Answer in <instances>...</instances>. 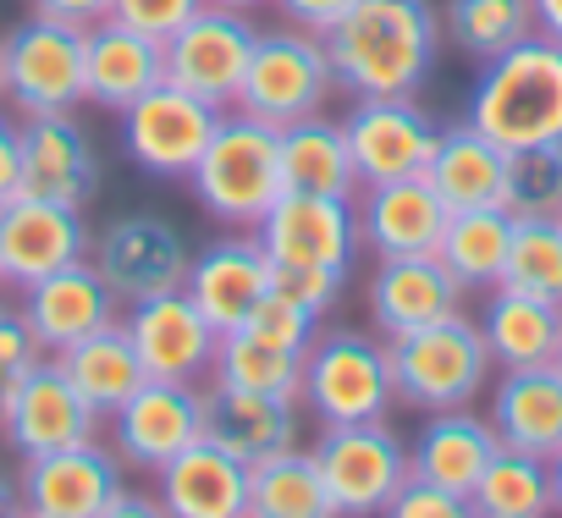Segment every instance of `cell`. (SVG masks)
I'll use <instances>...</instances> for the list:
<instances>
[{"mask_svg":"<svg viewBox=\"0 0 562 518\" xmlns=\"http://www.w3.org/2000/svg\"><path fill=\"white\" fill-rule=\"evenodd\" d=\"M441 50L430 0H353L326 34L331 72L348 94H419Z\"/></svg>","mask_w":562,"mask_h":518,"instance_id":"6da1fadb","label":"cell"},{"mask_svg":"<svg viewBox=\"0 0 562 518\" xmlns=\"http://www.w3.org/2000/svg\"><path fill=\"white\" fill-rule=\"evenodd\" d=\"M463 122L496 138L502 149L562 144V45L529 34L513 50L480 61Z\"/></svg>","mask_w":562,"mask_h":518,"instance_id":"7a4b0ae2","label":"cell"},{"mask_svg":"<svg viewBox=\"0 0 562 518\" xmlns=\"http://www.w3.org/2000/svg\"><path fill=\"white\" fill-rule=\"evenodd\" d=\"M188 188L221 226L254 232L265 221V210L276 204V193H281L276 127H265L259 116H243V111H221L199 166L188 171Z\"/></svg>","mask_w":562,"mask_h":518,"instance_id":"3957f363","label":"cell"},{"mask_svg":"<svg viewBox=\"0 0 562 518\" xmlns=\"http://www.w3.org/2000/svg\"><path fill=\"white\" fill-rule=\"evenodd\" d=\"M392 348V375H397V397L408 408H469L480 392H485V375H491V348H485V331L452 309L419 331H403L386 342Z\"/></svg>","mask_w":562,"mask_h":518,"instance_id":"277c9868","label":"cell"},{"mask_svg":"<svg viewBox=\"0 0 562 518\" xmlns=\"http://www.w3.org/2000/svg\"><path fill=\"white\" fill-rule=\"evenodd\" d=\"M304 403L321 425H370L386 419L397 403V375H392V348L337 326L321 331L304 353Z\"/></svg>","mask_w":562,"mask_h":518,"instance_id":"5b68a950","label":"cell"},{"mask_svg":"<svg viewBox=\"0 0 562 518\" xmlns=\"http://www.w3.org/2000/svg\"><path fill=\"white\" fill-rule=\"evenodd\" d=\"M331 89H337V72H331L326 40L304 34V29H276V34L254 40V56H248L232 111L259 116L265 127H293L304 116H321Z\"/></svg>","mask_w":562,"mask_h":518,"instance_id":"8992f818","label":"cell"},{"mask_svg":"<svg viewBox=\"0 0 562 518\" xmlns=\"http://www.w3.org/2000/svg\"><path fill=\"white\" fill-rule=\"evenodd\" d=\"M83 40L89 29L61 23V18H23L0 40V67H7V100L23 116H50V111H78L83 94Z\"/></svg>","mask_w":562,"mask_h":518,"instance_id":"52a82bcc","label":"cell"},{"mask_svg":"<svg viewBox=\"0 0 562 518\" xmlns=\"http://www.w3.org/2000/svg\"><path fill=\"white\" fill-rule=\"evenodd\" d=\"M89 259H94V271L111 282V293L133 309L144 299L182 293L193 248L177 232V221H166L155 210H133V215H116V221H105L94 232Z\"/></svg>","mask_w":562,"mask_h":518,"instance_id":"ba28073f","label":"cell"},{"mask_svg":"<svg viewBox=\"0 0 562 518\" xmlns=\"http://www.w3.org/2000/svg\"><path fill=\"white\" fill-rule=\"evenodd\" d=\"M331 496L337 518H370L386 513L397 485L408 480V447L386 430V419L370 425H321V441L310 447Z\"/></svg>","mask_w":562,"mask_h":518,"instance_id":"9c48e42d","label":"cell"},{"mask_svg":"<svg viewBox=\"0 0 562 518\" xmlns=\"http://www.w3.org/2000/svg\"><path fill=\"white\" fill-rule=\"evenodd\" d=\"M254 40H259V29L248 23V12L204 0V7L166 40V83L232 111L243 72H248V56H254Z\"/></svg>","mask_w":562,"mask_h":518,"instance_id":"30bf717a","label":"cell"},{"mask_svg":"<svg viewBox=\"0 0 562 518\" xmlns=\"http://www.w3.org/2000/svg\"><path fill=\"white\" fill-rule=\"evenodd\" d=\"M221 122V105L177 89V83H155L144 100H133L122 111V149L138 171L149 177H182L199 166L210 133Z\"/></svg>","mask_w":562,"mask_h":518,"instance_id":"8fae6325","label":"cell"},{"mask_svg":"<svg viewBox=\"0 0 562 518\" xmlns=\"http://www.w3.org/2000/svg\"><path fill=\"white\" fill-rule=\"evenodd\" d=\"M353 171L359 182H397L425 177L441 127L414 94H353V111L342 116Z\"/></svg>","mask_w":562,"mask_h":518,"instance_id":"7c38bea8","label":"cell"},{"mask_svg":"<svg viewBox=\"0 0 562 518\" xmlns=\"http://www.w3.org/2000/svg\"><path fill=\"white\" fill-rule=\"evenodd\" d=\"M270 266H337L359 248V204L353 193H310V188H281L265 221L254 226Z\"/></svg>","mask_w":562,"mask_h":518,"instance_id":"4fadbf2b","label":"cell"},{"mask_svg":"<svg viewBox=\"0 0 562 518\" xmlns=\"http://www.w3.org/2000/svg\"><path fill=\"white\" fill-rule=\"evenodd\" d=\"M89 221L72 204L40 199V193H12L0 204V282L7 288H34L78 259H89Z\"/></svg>","mask_w":562,"mask_h":518,"instance_id":"5bb4252c","label":"cell"},{"mask_svg":"<svg viewBox=\"0 0 562 518\" xmlns=\"http://www.w3.org/2000/svg\"><path fill=\"white\" fill-rule=\"evenodd\" d=\"M122 480H127V463L116 458V447L89 436V441L29 458V469L18 480L23 485L18 502H23V513H40V518H105Z\"/></svg>","mask_w":562,"mask_h":518,"instance_id":"9a60e30c","label":"cell"},{"mask_svg":"<svg viewBox=\"0 0 562 518\" xmlns=\"http://www.w3.org/2000/svg\"><path fill=\"white\" fill-rule=\"evenodd\" d=\"M7 436L23 458H40V452H56V447H72V441H89L100 436V414L83 403V392L67 381L61 359L40 353L23 375H12V392H7Z\"/></svg>","mask_w":562,"mask_h":518,"instance_id":"2e32d148","label":"cell"},{"mask_svg":"<svg viewBox=\"0 0 562 518\" xmlns=\"http://www.w3.org/2000/svg\"><path fill=\"white\" fill-rule=\"evenodd\" d=\"M204 436V392L193 381H144L116 414H111V447L127 469H166L182 447Z\"/></svg>","mask_w":562,"mask_h":518,"instance_id":"e0dca14e","label":"cell"},{"mask_svg":"<svg viewBox=\"0 0 562 518\" xmlns=\"http://www.w3.org/2000/svg\"><path fill=\"white\" fill-rule=\"evenodd\" d=\"M270 254L259 243V232H243L232 226L226 237L204 243L188 266V282L182 293L199 304V315L215 326V331H237L248 320V309L270 293Z\"/></svg>","mask_w":562,"mask_h":518,"instance_id":"ac0fdd59","label":"cell"},{"mask_svg":"<svg viewBox=\"0 0 562 518\" xmlns=\"http://www.w3.org/2000/svg\"><path fill=\"white\" fill-rule=\"evenodd\" d=\"M122 326H127L133 353L149 381H199L221 348V331L199 315V304L188 293L144 299V304H133V315Z\"/></svg>","mask_w":562,"mask_h":518,"instance_id":"d6986e66","label":"cell"},{"mask_svg":"<svg viewBox=\"0 0 562 518\" xmlns=\"http://www.w3.org/2000/svg\"><path fill=\"white\" fill-rule=\"evenodd\" d=\"M23 320L34 326L45 353H61L72 342H83L89 331H105L122 320V299L111 293V282L94 271V259H78V266L23 288Z\"/></svg>","mask_w":562,"mask_h":518,"instance_id":"ffe728a7","label":"cell"},{"mask_svg":"<svg viewBox=\"0 0 562 518\" xmlns=\"http://www.w3.org/2000/svg\"><path fill=\"white\" fill-rule=\"evenodd\" d=\"M23 193L89 210L100 193V155L72 111L23 116Z\"/></svg>","mask_w":562,"mask_h":518,"instance_id":"44dd1931","label":"cell"},{"mask_svg":"<svg viewBox=\"0 0 562 518\" xmlns=\"http://www.w3.org/2000/svg\"><path fill=\"white\" fill-rule=\"evenodd\" d=\"M447 204L425 177H397V182H364L359 199V243L375 259H408V254H436L447 232Z\"/></svg>","mask_w":562,"mask_h":518,"instance_id":"7402d4cb","label":"cell"},{"mask_svg":"<svg viewBox=\"0 0 562 518\" xmlns=\"http://www.w3.org/2000/svg\"><path fill=\"white\" fill-rule=\"evenodd\" d=\"M155 83H166V45L116 23V18H100L83 40V94H89V105L122 116Z\"/></svg>","mask_w":562,"mask_h":518,"instance_id":"603a6c76","label":"cell"},{"mask_svg":"<svg viewBox=\"0 0 562 518\" xmlns=\"http://www.w3.org/2000/svg\"><path fill=\"white\" fill-rule=\"evenodd\" d=\"M155 480L160 513L171 518H248V463L210 436L182 447L166 469H155Z\"/></svg>","mask_w":562,"mask_h":518,"instance_id":"cb8c5ba5","label":"cell"},{"mask_svg":"<svg viewBox=\"0 0 562 518\" xmlns=\"http://www.w3.org/2000/svg\"><path fill=\"white\" fill-rule=\"evenodd\" d=\"M463 304V282L441 266V254H408V259H381L370 282V320L392 342L403 331H419Z\"/></svg>","mask_w":562,"mask_h":518,"instance_id":"d4e9b609","label":"cell"},{"mask_svg":"<svg viewBox=\"0 0 562 518\" xmlns=\"http://www.w3.org/2000/svg\"><path fill=\"white\" fill-rule=\"evenodd\" d=\"M299 430H304L299 397L243 392V386H221V381H215V392H204V436L221 441L243 463L299 447Z\"/></svg>","mask_w":562,"mask_h":518,"instance_id":"484cf974","label":"cell"},{"mask_svg":"<svg viewBox=\"0 0 562 518\" xmlns=\"http://www.w3.org/2000/svg\"><path fill=\"white\" fill-rule=\"evenodd\" d=\"M502 436V447L535 452V458H557L562 452V364H524V370H502L496 392H491V414H485Z\"/></svg>","mask_w":562,"mask_h":518,"instance_id":"4316f807","label":"cell"},{"mask_svg":"<svg viewBox=\"0 0 562 518\" xmlns=\"http://www.w3.org/2000/svg\"><path fill=\"white\" fill-rule=\"evenodd\" d=\"M496 447H502V436H496L491 419H480L469 408H436L425 419L414 452H408V469L458 491V496H469L474 480L485 474V463L496 458Z\"/></svg>","mask_w":562,"mask_h":518,"instance_id":"83f0119b","label":"cell"},{"mask_svg":"<svg viewBox=\"0 0 562 518\" xmlns=\"http://www.w3.org/2000/svg\"><path fill=\"white\" fill-rule=\"evenodd\" d=\"M480 331H485L491 364H502V370L551 364V359H557V342H562V304L496 282L491 299H485V320H480Z\"/></svg>","mask_w":562,"mask_h":518,"instance_id":"f1b7e54d","label":"cell"},{"mask_svg":"<svg viewBox=\"0 0 562 518\" xmlns=\"http://www.w3.org/2000/svg\"><path fill=\"white\" fill-rule=\"evenodd\" d=\"M502 177H507V149L485 138L480 127H441L436 155L425 166V182L441 193L447 210H480L502 204Z\"/></svg>","mask_w":562,"mask_h":518,"instance_id":"f546056e","label":"cell"},{"mask_svg":"<svg viewBox=\"0 0 562 518\" xmlns=\"http://www.w3.org/2000/svg\"><path fill=\"white\" fill-rule=\"evenodd\" d=\"M61 359V370H67V381L83 392V403L105 419V414H116L149 375H144V364H138V353H133V337H127V326L116 320V326H105V331H89L83 342H72V348H61L56 353Z\"/></svg>","mask_w":562,"mask_h":518,"instance_id":"4dcf8cb0","label":"cell"},{"mask_svg":"<svg viewBox=\"0 0 562 518\" xmlns=\"http://www.w3.org/2000/svg\"><path fill=\"white\" fill-rule=\"evenodd\" d=\"M281 144V188H310V193H353V149L342 122L304 116L293 127H276Z\"/></svg>","mask_w":562,"mask_h":518,"instance_id":"1f68e13d","label":"cell"},{"mask_svg":"<svg viewBox=\"0 0 562 518\" xmlns=\"http://www.w3.org/2000/svg\"><path fill=\"white\" fill-rule=\"evenodd\" d=\"M248 518H337L315 452L288 447L248 463Z\"/></svg>","mask_w":562,"mask_h":518,"instance_id":"d6a6232c","label":"cell"},{"mask_svg":"<svg viewBox=\"0 0 562 518\" xmlns=\"http://www.w3.org/2000/svg\"><path fill=\"white\" fill-rule=\"evenodd\" d=\"M469 513L474 518H546V513H557L551 458L496 447V458L485 463V474L469 491Z\"/></svg>","mask_w":562,"mask_h":518,"instance_id":"836d02e7","label":"cell"},{"mask_svg":"<svg viewBox=\"0 0 562 518\" xmlns=\"http://www.w3.org/2000/svg\"><path fill=\"white\" fill-rule=\"evenodd\" d=\"M507 243H513V215L502 204H480V210H452L447 215V232H441L436 254L463 288L491 293L502 282V266H507Z\"/></svg>","mask_w":562,"mask_h":518,"instance_id":"e575fe53","label":"cell"},{"mask_svg":"<svg viewBox=\"0 0 562 518\" xmlns=\"http://www.w3.org/2000/svg\"><path fill=\"white\" fill-rule=\"evenodd\" d=\"M215 381L243 386V392H270V397H299L304 403V353L299 348H276L254 331H221L215 348Z\"/></svg>","mask_w":562,"mask_h":518,"instance_id":"d590c367","label":"cell"},{"mask_svg":"<svg viewBox=\"0 0 562 518\" xmlns=\"http://www.w3.org/2000/svg\"><path fill=\"white\" fill-rule=\"evenodd\" d=\"M441 29L463 56L491 61V56H502L518 40L535 34V7L529 0H447Z\"/></svg>","mask_w":562,"mask_h":518,"instance_id":"8d00e7d4","label":"cell"},{"mask_svg":"<svg viewBox=\"0 0 562 518\" xmlns=\"http://www.w3.org/2000/svg\"><path fill=\"white\" fill-rule=\"evenodd\" d=\"M502 288H518V293L562 304V215H524V221H513Z\"/></svg>","mask_w":562,"mask_h":518,"instance_id":"74e56055","label":"cell"},{"mask_svg":"<svg viewBox=\"0 0 562 518\" xmlns=\"http://www.w3.org/2000/svg\"><path fill=\"white\" fill-rule=\"evenodd\" d=\"M502 210L513 221H524V215H562V144L507 149Z\"/></svg>","mask_w":562,"mask_h":518,"instance_id":"f35d334b","label":"cell"},{"mask_svg":"<svg viewBox=\"0 0 562 518\" xmlns=\"http://www.w3.org/2000/svg\"><path fill=\"white\" fill-rule=\"evenodd\" d=\"M315 326H321V315H310L304 304H293L288 293H276V288H270V293L248 309V320H243V331H254V337H265V342H276V348H299V353H310Z\"/></svg>","mask_w":562,"mask_h":518,"instance_id":"ab89813d","label":"cell"},{"mask_svg":"<svg viewBox=\"0 0 562 518\" xmlns=\"http://www.w3.org/2000/svg\"><path fill=\"white\" fill-rule=\"evenodd\" d=\"M270 288L288 293L293 304H304L310 315H326V309L342 299L348 271H337V266H276V271H270Z\"/></svg>","mask_w":562,"mask_h":518,"instance_id":"60d3db41","label":"cell"},{"mask_svg":"<svg viewBox=\"0 0 562 518\" xmlns=\"http://www.w3.org/2000/svg\"><path fill=\"white\" fill-rule=\"evenodd\" d=\"M386 513L392 518H469V496H458V491H447V485H436V480L408 469V480L397 485Z\"/></svg>","mask_w":562,"mask_h":518,"instance_id":"b9f144b4","label":"cell"},{"mask_svg":"<svg viewBox=\"0 0 562 518\" xmlns=\"http://www.w3.org/2000/svg\"><path fill=\"white\" fill-rule=\"evenodd\" d=\"M199 7H204V0H111V18L166 45V40H171Z\"/></svg>","mask_w":562,"mask_h":518,"instance_id":"7bdbcfd3","label":"cell"},{"mask_svg":"<svg viewBox=\"0 0 562 518\" xmlns=\"http://www.w3.org/2000/svg\"><path fill=\"white\" fill-rule=\"evenodd\" d=\"M45 348H40V337H34V326L23 320V309H0V375H23L34 359H40Z\"/></svg>","mask_w":562,"mask_h":518,"instance_id":"ee69618b","label":"cell"},{"mask_svg":"<svg viewBox=\"0 0 562 518\" xmlns=\"http://www.w3.org/2000/svg\"><path fill=\"white\" fill-rule=\"evenodd\" d=\"M281 7V18H288L293 29H304V34H331L337 23H342V12L353 7V0H276Z\"/></svg>","mask_w":562,"mask_h":518,"instance_id":"f6af8a7d","label":"cell"},{"mask_svg":"<svg viewBox=\"0 0 562 518\" xmlns=\"http://www.w3.org/2000/svg\"><path fill=\"white\" fill-rule=\"evenodd\" d=\"M23 193V122L0 116V204Z\"/></svg>","mask_w":562,"mask_h":518,"instance_id":"bcb514c9","label":"cell"},{"mask_svg":"<svg viewBox=\"0 0 562 518\" xmlns=\"http://www.w3.org/2000/svg\"><path fill=\"white\" fill-rule=\"evenodd\" d=\"M34 12L78 23V29H94L100 18H111V0H34Z\"/></svg>","mask_w":562,"mask_h":518,"instance_id":"7dc6e473","label":"cell"},{"mask_svg":"<svg viewBox=\"0 0 562 518\" xmlns=\"http://www.w3.org/2000/svg\"><path fill=\"white\" fill-rule=\"evenodd\" d=\"M529 7H535V34L562 45V0H529Z\"/></svg>","mask_w":562,"mask_h":518,"instance_id":"c3c4849f","label":"cell"},{"mask_svg":"<svg viewBox=\"0 0 562 518\" xmlns=\"http://www.w3.org/2000/svg\"><path fill=\"white\" fill-rule=\"evenodd\" d=\"M116 513H160V496H138V491H127V480H122V491L111 496L105 518H116Z\"/></svg>","mask_w":562,"mask_h":518,"instance_id":"681fc988","label":"cell"},{"mask_svg":"<svg viewBox=\"0 0 562 518\" xmlns=\"http://www.w3.org/2000/svg\"><path fill=\"white\" fill-rule=\"evenodd\" d=\"M0 513H23V502H18V491H12L7 474H0Z\"/></svg>","mask_w":562,"mask_h":518,"instance_id":"f907efd6","label":"cell"},{"mask_svg":"<svg viewBox=\"0 0 562 518\" xmlns=\"http://www.w3.org/2000/svg\"><path fill=\"white\" fill-rule=\"evenodd\" d=\"M551 496H557V513H562V452L551 458Z\"/></svg>","mask_w":562,"mask_h":518,"instance_id":"816d5d0a","label":"cell"},{"mask_svg":"<svg viewBox=\"0 0 562 518\" xmlns=\"http://www.w3.org/2000/svg\"><path fill=\"white\" fill-rule=\"evenodd\" d=\"M7 392H12V381L0 375V430H7Z\"/></svg>","mask_w":562,"mask_h":518,"instance_id":"f5cc1de1","label":"cell"},{"mask_svg":"<svg viewBox=\"0 0 562 518\" xmlns=\"http://www.w3.org/2000/svg\"><path fill=\"white\" fill-rule=\"evenodd\" d=\"M215 7H237V12H248V7H259V0H215Z\"/></svg>","mask_w":562,"mask_h":518,"instance_id":"db71d44e","label":"cell"},{"mask_svg":"<svg viewBox=\"0 0 562 518\" xmlns=\"http://www.w3.org/2000/svg\"><path fill=\"white\" fill-rule=\"evenodd\" d=\"M0 94H7V67H0Z\"/></svg>","mask_w":562,"mask_h":518,"instance_id":"11a10c76","label":"cell"},{"mask_svg":"<svg viewBox=\"0 0 562 518\" xmlns=\"http://www.w3.org/2000/svg\"><path fill=\"white\" fill-rule=\"evenodd\" d=\"M557 364H562V342H557Z\"/></svg>","mask_w":562,"mask_h":518,"instance_id":"9f6ffc18","label":"cell"}]
</instances>
